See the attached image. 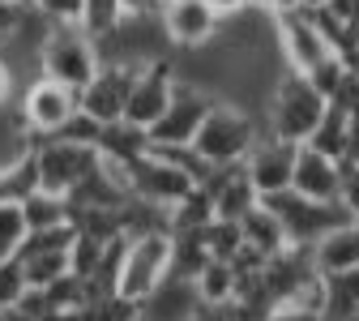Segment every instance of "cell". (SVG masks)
<instances>
[{"mask_svg":"<svg viewBox=\"0 0 359 321\" xmlns=\"http://www.w3.org/2000/svg\"><path fill=\"white\" fill-rule=\"evenodd\" d=\"M325 279V321H359V270H334Z\"/></svg>","mask_w":359,"mask_h":321,"instance_id":"21","label":"cell"},{"mask_svg":"<svg viewBox=\"0 0 359 321\" xmlns=\"http://www.w3.org/2000/svg\"><path fill=\"white\" fill-rule=\"evenodd\" d=\"M26 232H30V227H26L22 202H0V261H5V257H18Z\"/></svg>","mask_w":359,"mask_h":321,"instance_id":"27","label":"cell"},{"mask_svg":"<svg viewBox=\"0 0 359 321\" xmlns=\"http://www.w3.org/2000/svg\"><path fill=\"white\" fill-rule=\"evenodd\" d=\"M330 0H299V9H308V13H317V9H325Z\"/></svg>","mask_w":359,"mask_h":321,"instance_id":"37","label":"cell"},{"mask_svg":"<svg viewBox=\"0 0 359 321\" xmlns=\"http://www.w3.org/2000/svg\"><path fill=\"white\" fill-rule=\"evenodd\" d=\"M171 279V232L128 236L116 270V291L128 300H146Z\"/></svg>","mask_w":359,"mask_h":321,"instance_id":"4","label":"cell"},{"mask_svg":"<svg viewBox=\"0 0 359 321\" xmlns=\"http://www.w3.org/2000/svg\"><path fill=\"white\" fill-rule=\"evenodd\" d=\"M295 155H299V146L287 142V137H274V133H261V137H257V146H252L248 159H244V171H248V180L257 185L261 197H265V193L291 189Z\"/></svg>","mask_w":359,"mask_h":321,"instance_id":"14","label":"cell"},{"mask_svg":"<svg viewBox=\"0 0 359 321\" xmlns=\"http://www.w3.org/2000/svg\"><path fill=\"white\" fill-rule=\"evenodd\" d=\"M265 321H325V313L304 308V304H295V300H283V304H274V308L265 313Z\"/></svg>","mask_w":359,"mask_h":321,"instance_id":"31","label":"cell"},{"mask_svg":"<svg viewBox=\"0 0 359 321\" xmlns=\"http://www.w3.org/2000/svg\"><path fill=\"white\" fill-rule=\"evenodd\" d=\"M205 249H210V257L231 261L244 249V223H236V218H210L205 223Z\"/></svg>","mask_w":359,"mask_h":321,"instance_id":"26","label":"cell"},{"mask_svg":"<svg viewBox=\"0 0 359 321\" xmlns=\"http://www.w3.org/2000/svg\"><path fill=\"white\" fill-rule=\"evenodd\" d=\"M312 261H317L321 274H334V270H359V218H346L338 227L312 244Z\"/></svg>","mask_w":359,"mask_h":321,"instance_id":"17","label":"cell"},{"mask_svg":"<svg viewBox=\"0 0 359 321\" xmlns=\"http://www.w3.org/2000/svg\"><path fill=\"white\" fill-rule=\"evenodd\" d=\"M34 159V176H39V189L48 193H73L81 180L103 163L99 146H86V142H69V137H43V142L30 146Z\"/></svg>","mask_w":359,"mask_h":321,"instance_id":"5","label":"cell"},{"mask_svg":"<svg viewBox=\"0 0 359 321\" xmlns=\"http://www.w3.org/2000/svg\"><path fill=\"white\" fill-rule=\"evenodd\" d=\"M274 39H278V52L287 60V69L295 73H312L334 48L330 39L321 34L317 18H312L308 9H291V13H278L274 18Z\"/></svg>","mask_w":359,"mask_h":321,"instance_id":"10","label":"cell"},{"mask_svg":"<svg viewBox=\"0 0 359 321\" xmlns=\"http://www.w3.org/2000/svg\"><path fill=\"white\" fill-rule=\"evenodd\" d=\"M142 65H124V60H103L99 73L81 86V112L95 116L99 124H116L124 120V107H128V90H133V77H137Z\"/></svg>","mask_w":359,"mask_h":321,"instance_id":"11","label":"cell"},{"mask_svg":"<svg viewBox=\"0 0 359 321\" xmlns=\"http://www.w3.org/2000/svg\"><path fill=\"white\" fill-rule=\"evenodd\" d=\"M257 9H265L269 18H278V13H291V9H299V0H252Z\"/></svg>","mask_w":359,"mask_h":321,"instance_id":"35","label":"cell"},{"mask_svg":"<svg viewBox=\"0 0 359 321\" xmlns=\"http://www.w3.org/2000/svg\"><path fill=\"white\" fill-rule=\"evenodd\" d=\"M22 124L30 133V146L43 142V137H56L77 112H81V90L65 86V81H52V77H30L26 90H22Z\"/></svg>","mask_w":359,"mask_h":321,"instance_id":"6","label":"cell"},{"mask_svg":"<svg viewBox=\"0 0 359 321\" xmlns=\"http://www.w3.org/2000/svg\"><path fill=\"white\" fill-rule=\"evenodd\" d=\"M261 202L278 214L287 240H291V244H308V249L317 244V240L330 232V227H338V223L351 218L342 202H317V197H304V193H295V189L265 193Z\"/></svg>","mask_w":359,"mask_h":321,"instance_id":"7","label":"cell"},{"mask_svg":"<svg viewBox=\"0 0 359 321\" xmlns=\"http://www.w3.org/2000/svg\"><path fill=\"white\" fill-rule=\"evenodd\" d=\"M150 150V133L142 124H128V120H116V124H103V137H99V155L103 159H116V163H133Z\"/></svg>","mask_w":359,"mask_h":321,"instance_id":"20","label":"cell"},{"mask_svg":"<svg viewBox=\"0 0 359 321\" xmlns=\"http://www.w3.org/2000/svg\"><path fill=\"white\" fill-rule=\"evenodd\" d=\"M26 291H30V283H26L22 257H5V261H0V313H9Z\"/></svg>","mask_w":359,"mask_h":321,"instance_id":"28","label":"cell"},{"mask_svg":"<svg viewBox=\"0 0 359 321\" xmlns=\"http://www.w3.org/2000/svg\"><path fill=\"white\" fill-rule=\"evenodd\" d=\"M342 206L351 218H359V167L342 163Z\"/></svg>","mask_w":359,"mask_h":321,"instance_id":"32","label":"cell"},{"mask_svg":"<svg viewBox=\"0 0 359 321\" xmlns=\"http://www.w3.org/2000/svg\"><path fill=\"white\" fill-rule=\"evenodd\" d=\"M338 22H346V26H355L359 30V0H330V5H325Z\"/></svg>","mask_w":359,"mask_h":321,"instance_id":"33","label":"cell"},{"mask_svg":"<svg viewBox=\"0 0 359 321\" xmlns=\"http://www.w3.org/2000/svg\"><path fill=\"white\" fill-rule=\"evenodd\" d=\"M30 13V0H0V43H9Z\"/></svg>","mask_w":359,"mask_h":321,"instance_id":"30","label":"cell"},{"mask_svg":"<svg viewBox=\"0 0 359 321\" xmlns=\"http://www.w3.org/2000/svg\"><path fill=\"white\" fill-rule=\"evenodd\" d=\"M304 146L321 150V155H330V159H346V150H351V107L330 103L325 116H321V124L312 129V137H308Z\"/></svg>","mask_w":359,"mask_h":321,"instance_id":"19","label":"cell"},{"mask_svg":"<svg viewBox=\"0 0 359 321\" xmlns=\"http://www.w3.org/2000/svg\"><path fill=\"white\" fill-rule=\"evenodd\" d=\"M193 189H197V180L189 171H180L175 163H167L163 155H154V150H146L142 159L128 163V193L142 197V202H154V206L171 210V206L184 202Z\"/></svg>","mask_w":359,"mask_h":321,"instance_id":"9","label":"cell"},{"mask_svg":"<svg viewBox=\"0 0 359 321\" xmlns=\"http://www.w3.org/2000/svg\"><path fill=\"white\" fill-rule=\"evenodd\" d=\"M210 107H214L210 90H201V86H193L184 77H175L167 112L146 129L150 133V146H189L193 137H197V129H201V120L210 116Z\"/></svg>","mask_w":359,"mask_h":321,"instance_id":"8","label":"cell"},{"mask_svg":"<svg viewBox=\"0 0 359 321\" xmlns=\"http://www.w3.org/2000/svg\"><path fill=\"white\" fill-rule=\"evenodd\" d=\"M13 86H18V77H13V69L0 60V107H9V99H13Z\"/></svg>","mask_w":359,"mask_h":321,"instance_id":"34","label":"cell"},{"mask_svg":"<svg viewBox=\"0 0 359 321\" xmlns=\"http://www.w3.org/2000/svg\"><path fill=\"white\" fill-rule=\"evenodd\" d=\"M30 5L48 18V22H65V26H77V18H81V5L86 0H30Z\"/></svg>","mask_w":359,"mask_h":321,"instance_id":"29","label":"cell"},{"mask_svg":"<svg viewBox=\"0 0 359 321\" xmlns=\"http://www.w3.org/2000/svg\"><path fill=\"white\" fill-rule=\"evenodd\" d=\"M291 189L317 202H342V159H330L312 146H299Z\"/></svg>","mask_w":359,"mask_h":321,"instance_id":"15","label":"cell"},{"mask_svg":"<svg viewBox=\"0 0 359 321\" xmlns=\"http://www.w3.org/2000/svg\"><path fill=\"white\" fill-rule=\"evenodd\" d=\"M26 227L30 232H48V227H69V197L65 193H48V189H34L22 202Z\"/></svg>","mask_w":359,"mask_h":321,"instance_id":"22","label":"cell"},{"mask_svg":"<svg viewBox=\"0 0 359 321\" xmlns=\"http://www.w3.org/2000/svg\"><path fill=\"white\" fill-rule=\"evenodd\" d=\"M163 30H167V43L180 52H189V48H205V43L218 39L222 30V18L214 13L210 0H167L163 13H158Z\"/></svg>","mask_w":359,"mask_h":321,"instance_id":"13","label":"cell"},{"mask_svg":"<svg viewBox=\"0 0 359 321\" xmlns=\"http://www.w3.org/2000/svg\"><path fill=\"white\" fill-rule=\"evenodd\" d=\"M99 65H103V52H99V43L90 39L81 26L52 22L48 39H43V48H39V73L43 77L81 90L90 77L99 73Z\"/></svg>","mask_w":359,"mask_h":321,"instance_id":"3","label":"cell"},{"mask_svg":"<svg viewBox=\"0 0 359 321\" xmlns=\"http://www.w3.org/2000/svg\"><path fill=\"white\" fill-rule=\"evenodd\" d=\"M171 90H175V56H158V60L142 65V69H137V77H133V90H128L124 120H128V124L150 129V124L167 112Z\"/></svg>","mask_w":359,"mask_h":321,"instance_id":"12","label":"cell"},{"mask_svg":"<svg viewBox=\"0 0 359 321\" xmlns=\"http://www.w3.org/2000/svg\"><path fill=\"white\" fill-rule=\"evenodd\" d=\"M325 107H330V99L321 95V90L312 86L304 73L287 69V73L274 81V90H269V103H265V112H261V124H265V133L287 137V142L304 146L308 137H312V129L321 124Z\"/></svg>","mask_w":359,"mask_h":321,"instance_id":"1","label":"cell"},{"mask_svg":"<svg viewBox=\"0 0 359 321\" xmlns=\"http://www.w3.org/2000/svg\"><path fill=\"white\" fill-rule=\"evenodd\" d=\"M244 244L248 249H257L261 257H274V253H283L291 240H287V232H283V223H278V214L274 210H269L265 202H257L244 218Z\"/></svg>","mask_w":359,"mask_h":321,"instance_id":"18","label":"cell"},{"mask_svg":"<svg viewBox=\"0 0 359 321\" xmlns=\"http://www.w3.org/2000/svg\"><path fill=\"white\" fill-rule=\"evenodd\" d=\"M22 266H26V283H30V287H52V283L65 279V274H73V266H69V249L22 253Z\"/></svg>","mask_w":359,"mask_h":321,"instance_id":"25","label":"cell"},{"mask_svg":"<svg viewBox=\"0 0 359 321\" xmlns=\"http://www.w3.org/2000/svg\"><path fill=\"white\" fill-rule=\"evenodd\" d=\"M201 189H205L210 202H214V218H236V223H240V218L261 202V193H257V185L248 180L244 163H236V167H214Z\"/></svg>","mask_w":359,"mask_h":321,"instance_id":"16","label":"cell"},{"mask_svg":"<svg viewBox=\"0 0 359 321\" xmlns=\"http://www.w3.org/2000/svg\"><path fill=\"white\" fill-rule=\"evenodd\" d=\"M265 133L261 116L231 103V99H214L210 116L201 120L197 137H193V146L214 163V167H236L248 159V150L257 146V137Z\"/></svg>","mask_w":359,"mask_h":321,"instance_id":"2","label":"cell"},{"mask_svg":"<svg viewBox=\"0 0 359 321\" xmlns=\"http://www.w3.org/2000/svg\"><path fill=\"white\" fill-rule=\"evenodd\" d=\"M128 13H124V0H86L81 5V18H77V26L95 39V43H103L107 34H116L120 30V22H124Z\"/></svg>","mask_w":359,"mask_h":321,"instance_id":"24","label":"cell"},{"mask_svg":"<svg viewBox=\"0 0 359 321\" xmlns=\"http://www.w3.org/2000/svg\"><path fill=\"white\" fill-rule=\"evenodd\" d=\"M210 5H214V13H218V18H231V13H240V9H248V5H252V0H210Z\"/></svg>","mask_w":359,"mask_h":321,"instance_id":"36","label":"cell"},{"mask_svg":"<svg viewBox=\"0 0 359 321\" xmlns=\"http://www.w3.org/2000/svg\"><path fill=\"white\" fill-rule=\"evenodd\" d=\"M193 287H197L201 304H227V300H236V266L222 261V257H210L201 266V274L193 279Z\"/></svg>","mask_w":359,"mask_h":321,"instance_id":"23","label":"cell"}]
</instances>
